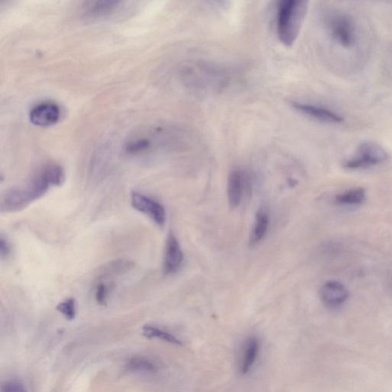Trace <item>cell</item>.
I'll use <instances>...</instances> for the list:
<instances>
[{
  "label": "cell",
  "mask_w": 392,
  "mask_h": 392,
  "mask_svg": "<svg viewBox=\"0 0 392 392\" xmlns=\"http://www.w3.org/2000/svg\"><path fill=\"white\" fill-rule=\"evenodd\" d=\"M64 180V173L60 166H45L25 185L6 191L0 201V210L2 212L21 211L42 197L52 186L62 185Z\"/></svg>",
  "instance_id": "obj_1"
},
{
  "label": "cell",
  "mask_w": 392,
  "mask_h": 392,
  "mask_svg": "<svg viewBox=\"0 0 392 392\" xmlns=\"http://www.w3.org/2000/svg\"><path fill=\"white\" fill-rule=\"evenodd\" d=\"M310 0H279L277 32L279 41L290 47L297 39Z\"/></svg>",
  "instance_id": "obj_2"
},
{
  "label": "cell",
  "mask_w": 392,
  "mask_h": 392,
  "mask_svg": "<svg viewBox=\"0 0 392 392\" xmlns=\"http://www.w3.org/2000/svg\"><path fill=\"white\" fill-rule=\"evenodd\" d=\"M388 155L384 147L373 142L361 144L356 154L345 161L343 166L347 170L367 169L384 163Z\"/></svg>",
  "instance_id": "obj_3"
},
{
  "label": "cell",
  "mask_w": 392,
  "mask_h": 392,
  "mask_svg": "<svg viewBox=\"0 0 392 392\" xmlns=\"http://www.w3.org/2000/svg\"><path fill=\"white\" fill-rule=\"evenodd\" d=\"M333 38L340 44L342 47L350 48L356 40L354 27L350 18L343 15H338L331 18L329 23Z\"/></svg>",
  "instance_id": "obj_4"
},
{
  "label": "cell",
  "mask_w": 392,
  "mask_h": 392,
  "mask_svg": "<svg viewBox=\"0 0 392 392\" xmlns=\"http://www.w3.org/2000/svg\"><path fill=\"white\" fill-rule=\"evenodd\" d=\"M132 204L136 210L151 217L158 226H163L165 225L166 213L160 202L135 192L132 194Z\"/></svg>",
  "instance_id": "obj_5"
},
{
  "label": "cell",
  "mask_w": 392,
  "mask_h": 392,
  "mask_svg": "<svg viewBox=\"0 0 392 392\" xmlns=\"http://www.w3.org/2000/svg\"><path fill=\"white\" fill-rule=\"evenodd\" d=\"M323 304L330 309H337L348 301L350 293L347 287L337 281L325 282L321 288Z\"/></svg>",
  "instance_id": "obj_6"
},
{
  "label": "cell",
  "mask_w": 392,
  "mask_h": 392,
  "mask_svg": "<svg viewBox=\"0 0 392 392\" xmlns=\"http://www.w3.org/2000/svg\"><path fill=\"white\" fill-rule=\"evenodd\" d=\"M184 254L178 239L171 233L168 236L163 260V272L166 275H173L181 268Z\"/></svg>",
  "instance_id": "obj_7"
},
{
  "label": "cell",
  "mask_w": 392,
  "mask_h": 392,
  "mask_svg": "<svg viewBox=\"0 0 392 392\" xmlns=\"http://www.w3.org/2000/svg\"><path fill=\"white\" fill-rule=\"evenodd\" d=\"M60 116L61 110L57 105L52 102H45L30 110V120L33 125L45 127L57 124Z\"/></svg>",
  "instance_id": "obj_8"
},
{
  "label": "cell",
  "mask_w": 392,
  "mask_h": 392,
  "mask_svg": "<svg viewBox=\"0 0 392 392\" xmlns=\"http://www.w3.org/2000/svg\"><path fill=\"white\" fill-rule=\"evenodd\" d=\"M292 105L300 113L305 116L321 121V122L328 124H340L344 118L335 113V112L322 107L312 105L303 104V103L292 102Z\"/></svg>",
  "instance_id": "obj_9"
},
{
  "label": "cell",
  "mask_w": 392,
  "mask_h": 392,
  "mask_svg": "<svg viewBox=\"0 0 392 392\" xmlns=\"http://www.w3.org/2000/svg\"><path fill=\"white\" fill-rule=\"evenodd\" d=\"M246 177L240 170H233L228 179V200L230 207L236 209L239 207L243 197Z\"/></svg>",
  "instance_id": "obj_10"
},
{
  "label": "cell",
  "mask_w": 392,
  "mask_h": 392,
  "mask_svg": "<svg viewBox=\"0 0 392 392\" xmlns=\"http://www.w3.org/2000/svg\"><path fill=\"white\" fill-rule=\"evenodd\" d=\"M260 352V342L256 338H250L244 345L240 361L239 370L241 375H247L255 366Z\"/></svg>",
  "instance_id": "obj_11"
},
{
  "label": "cell",
  "mask_w": 392,
  "mask_h": 392,
  "mask_svg": "<svg viewBox=\"0 0 392 392\" xmlns=\"http://www.w3.org/2000/svg\"><path fill=\"white\" fill-rule=\"evenodd\" d=\"M270 226L269 214L265 209H260L255 217L253 229L250 236V246H256L265 238Z\"/></svg>",
  "instance_id": "obj_12"
},
{
  "label": "cell",
  "mask_w": 392,
  "mask_h": 392,
  "mask_svg": "<svg viewBox=\"0 0 392 392\" xmlns=\"http://www.w3.org/2000/svg\"><path fill=\"white\" fill-rule=\"evenodd\" d=\"M142 330L144 337L147 339L161 340L168 343L178 345V347H182L183 345V342L178 338H176L175 335L156 328V326L145 325Z\"/></svg>",
  "instance_id": "obj_13"
},
{
  "label": "cell",
  "mask_w": 392,
  "mask_h": 392,
  "mask_svg": "<svg viewBox=\"0 0 392 392\" xmlns=\"http://www.w3.org/2000/svg\"><path fill=\"white\" fill-rule=\"evenodd\" d=\"M366 190L363 188H354L337 195L335 201L341 205H358L365 202Z\"/></svg>",
  "instance_id": "obj_14"
},
{
  "label": "cell",
  "mask_w": 392,
  "mask_h": 392,
  "mask_svg": "<svg viewBox=\"0 0 392 392\" xmlns=\"http://www.w3.org/2000/svg\"><path fill=\"white\" fill-rule=\"evenodd\" d=\"M126 368L129 371L152 373V374L158 371L157 364L145 357L130 359L127 363Z\"/></svg>",
  "instance_id": "obj_15"
},
{
  "label": "cell",
  "mask_w": 392,
  "mask_h": 392,
  "mask_svg": "<svg viewBox=\"0 0 392 392\" xmlns=\"http://www.w3.org/2000/svg\"><path fill=\"white\" fill-rule=\"evenodd\" d=\"M122 0H91L88 11L92 16L105 15L115 9Z\"/></svg>",
  "instance_id": "obj_16"
},
{
  "label": "cell",
  "mask_w": 392,
  "mask_h": 392,
  "mask_svg": "<svg viewBox=\"0 0 392 392\" xmlns=\"http://www.w3.org/2000/svg\"><path fill=\"white\" fill-rule=\"evenodd\" d=\"M151 146V141L146 138L139 137L132 139L125 146V151L128 154L137 155L145 152Z\"/></svg>",
  "instance_id": "obj_17"
},
{
  "label": "cell",
  "mask_w": 392,
  "mask_h": 392,
  "mask_svg": "<svg viewBox=\"0 0 392 392\" xmlns=\"http://www.w3.org/2000/svg\"><path fill=\"white\" fill-rule=\"evenodd\" d=\"M135 266L134 263L126 260H118L114 261L108 265L105 269L104 272L107 274H124L128 272L130 269H132Z\"/></svg>",
  "instance_id": "obj_18"
},
{
  "label": "cell",
  "mask_w": 392,
  "mask_h": 392,
  "mask_svg": "<svg viewBox=\"0 0 392 392\" xmlns=\"http://www.w3.org/2000/svg\"><path fill=\"white\" fill-rule=\"evenodd\" d=\"M56 308L67 320L73 321L76 318V303L74 298L67 299V300L60 303Z\"/></svg>",
  "instance_id": "obj_19"
},
{
  "label": "cell",
  "mask_w": 392,
  "mask_h": 392,
  "mask_svg": "<svg viewBox=\"0 0 392 392\" xmlns=\"http://www.w3.org/2000/svg\"><path fill=\"white\" fill-rule=\"evenodd\" d=\"M0 391L4 392L25 391V386L21 381L11 380L4 382L0 388Z\"/></svg>",
  "instance_id": "obj_20"
},
{
  "label": "cell",
  "mask_w": 392,
  "mask_h": 392,
  "mask_svg": "<svg viewBox=\"0 0 392 392\" xmlns=\"http://www.w3.org/2000/svg\"><path fill=\"white\" fill-rule=\"evenodd\" d=\"M108 294V286L100 283L96 288V300L100 306H107V297Z\"/></svg>",
  "instance_id": "obj_21"
},
{
  "label": "cell",
  "mask_w": 392,
  "mask_h": 392,
  "mask_svg": "<svg viewBox=\"0 0 392 392\" xmlns=\"http://www.w3.org/2000/svg\"><path fill=\"white\" fill-rule=\"evenodd\" d=\"M11 253V246L8 241L1 236L0 238V256L2 259L7 258Z\"/></svg>",
  "instance_id": "obj_22"
}]
</instances>
